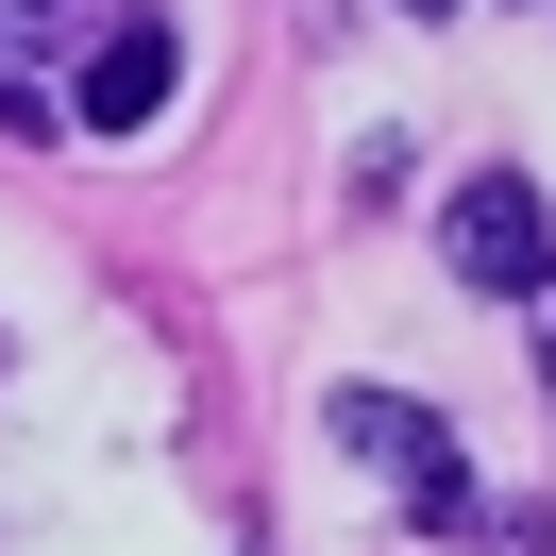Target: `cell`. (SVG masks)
<instances>
[{"instance_id": "obj_4", "label": "cell", "mask_w": 556, "mask_h": 556, "mask_svg": "<svg viewBox=\"0 0 556 556\" xmlns=\"http://www.w3.org/2000/svg\"><path fill=\"white\" fill-rule=\"evenodd\" d=\"M455 270H472V287H540L556 270V219H540L522 169H472V186H455Z\"/></svg>"}, {"instance_id": "obj_2", "label": "cell", "mask_w": 556, "mask_h": 556, "mask_svg": "<svg viewBox=\"0 0 556 556\" xmlns=\"http://www.w3.org/2000/svg\"><path fill=\"white\" fill-rule=\"evenodd\" d=\"M169 68H186V35L152 0H118L102 35H85V68H68V136H136V118L169 102Z\"/></svg>"}, {"instance_id": "obj_1", "label": "cell", "mask_w": 556, "mask_h": 556, "mask_svg": "<svg viewBox=\"0 0 556 556\" xmlns=\"http://www.w3.org/2000/svg\"><path fill=\"white\" fill-rule=\"evenodd\" d=\"M338 455H371V472L405 489L421 540H489V506H472V472H455V439L405 405V388H338Z\"/></svg>"}, {"instance_id": "obj_3", "label": "cell", "mask_w": 556, "mask_h": 556, "mask_svg": "<svg viewBox=\"0 0 556 556\" xmlns=\"http://www.w3.org/2000/svg\"><path fill=\"white\" fill-rule=\"evenodd\" d=\"M85 35H102V0H0V136H68Z\"/></svg>"}, {"instance_id": "obj_6", "label": "cell", "mask_w": 556, "mask_h": 556, "mask_svg": "<svg viewBox=\"0 0 556 556\" xmlns=\"http://www.w3.org/2000/svg\"><path fill=\"white\" fill-rule=\"evenodd\" d=\"M540 388H556V338H540Z\"/></svg>"}, {"instance_id": "obj_5", "label": "cell", "mask_w": 556, "mask_h": 556, "mask_svg": "<svg viewBox=\"0 0 556 556\" xmlns=\"http://www.w3.org/2000/svg\"><path fill=\"white\" fill-rule=\"evenodd\" d=\"M405 17H455V0H405Z\"/></svg>"}]
</instances>
